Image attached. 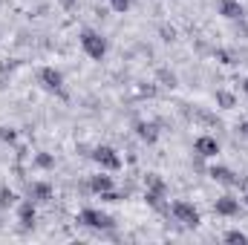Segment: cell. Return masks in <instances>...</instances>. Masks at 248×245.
Instances as JSON below:
<instances>
[{"mask_svg": "<svg viewBox=\"0 0 248 245\" xmlns=\"http://www.w3.org/2000/svg\"><path fill=\"white\" fill-rule=\"evenodd\" d=\"M81 46H84V52H87L90 58H95V61H101L104 52H107V41H104L98 32H93V29L81 32Z\"/></svg>", "mask_w": 248, "mask_h": 245, "instance_id": "obj_1", "label": "cell"}, {"mask_svg": "<svg viewBox=\"0 0 248 245\" xmlns=\"http://www.w3.org/2000/svg\"><path fill=\"white\" fill-rule=\"evenodd\" d=\"M81 225H90V228H113V219L101 211H93V208H84L81 216H78Z\"/></svg>", "mask_w": 248, "mask_h": 245, "instance_id": "obj_2", "label": "cell"}, {"mask_svg": "<svg viewBox=\"0 0 248 245\" xmlns=\"http://www.w3.org/2000/svg\"><path fill=\"white\" fill-rule=\"evenodd\" d=\"M173 216L182 222V225H199V211L190 205V202H173Z\"/></svg>", "mask_w": 248, "mask_h": 245, "instance_id": "obj_3", "label": "cell"}, {"mask_svg": "<svg viewBox=\"0 0 248 245\" xmlns=\"http://www.w3.org/2000/svg\"><path fill=\"white\" fill-rule=\"evenodd\" d=\"M93 159H95L104 170H119V168H122V159L116 156V150H113V147H98V150L93 153Z\"/></svg>", "mask_w": 248, "mask_h": 245, "instance_id": "obj_4", "label": "cell"}, {"mask_svg": "<svg viewBox=\"0 0 248 245\" xmlns=\"http://www.w3.org/2000/svg\"><path fill=\"white\" fill-rule=\"evenodd\" d=\"M38 78H41V84H44L46 90H52V92H61L63 75L58 72V69H52V66H44V69L38 72Z\"/></svg>", "mask_w": 248, "mask_h": 245, "instance_id": "obj_5", "label": "cell"}, {"mask_svg": "<svg viewBox=\"0 0 248 245\" xmlns=\"http://www.w3.org/2000/svg\"><path fill=\"white\" fill-rule=\"evenodd\" d=\"M217 9H219V15L228 17V20H243V15H246V9H243L240 0H219Z\"/></svg>", "mask_w": 248, "mask_h": 245, "instance_id": "obj_6", "label": "cell"}, {"mask_svg": "<svg viewBox=\"0 0 248 245\" xmlns=\"http://www.w3.org/2000/svg\"><path fill=\"white\" fill-rule=\"evenodd\" d=\"M208 173H211V179H214V182H219V184H240V187H246V182H240V176H237L234 170H228V168H222V165L211 168Z\"/></svg>", "mask_w": 248, "mask_h": 245, "instance_id": "obj_7", "label": "cell"}, {"mask_svg": "<svg viewBox=\"0 0 248 245\" xmlns=\"http://www.w3.org/2000/svg\"><path fill=\"white\" fill-rule=\"evenodd\" d=\"M193 150H196L199 156L211 159V156H217V153H219V141H217L214 136H199V138H196V144H193Z\"/></svg>", "mask_w": 248, "mask_h": 245, "instance_id": "obj_8", "label": "cell"}, {"mask_svg": "<svg viewBox=\"0 0 248 245\" xmlns=\"http://www.w3.org/2000/svg\"><path fill=\"white\" fill-rule=\"evenodd\" d=\"M214 211H217L219 216H237V214H240V199H234V196H222V199H217Z\"/></svg>", "mask_w": 248, "mask_h": 245, "instance_id": "obj_9", "label": "cell"}, {"mask_svg": "<svg viewBox=\"0 0 248 245\" xmlns=\"http://www.w3.org/2000/svg\"><path fill=\"white\" fill-rule=\"evenodd\" d=\"M136 133H139V138H141V141H147V144H153V141L159 138V127H156V124H147V122L136 124Z\"/></svg>", "mask_w": 248, "mask_h": 245, "instance_id": "obj_10", "label": "cell"}, {"mask_svg": "<svg viewBox=\"0 0 248 245\" xmlns=\"http://www.w3.org/2000/svg\"><path fill=\"white\" fill-rule=\"evenodd\" d=\"M17 216H20V225H23V228H32V225H35V205H32V199H26V202L17 208Z\"/></svg>", "mask_w": 248, "mask_h": 245, "instance_id": "obj_11", "label": "cell"}, {"mask_svg": "<svg viewBox=\"0 0 248 245\" xmlns=\"http://www.w3.org/2000/svg\"><path fill=\"white\" fill-rule=\"evenodd\" d=\"M49 196H52V187L46 182H35L29 187V199H32V202H46Z\"/></svg>", "mask_w": 248, "mask_h": 245, "instance_id": "obj_12", "label": "cell"}, {"mask_svg": "<svg viewBox=\"0 0 248 245\" xmlns=\"http://www.w3.org/2000/svg\"><path fill=\"white\" fill-rule=\"evenodd\" d=\"M90 187H93L95 193H107V190L113 187V179H110V176H104V173H98V176H93Z\"/></svg>", "mask_w": 248, "mask_h": 245, "instance_id": "obj_13", "label": "cell"}, {"mask_svg": "<svg viewBox=\"0 0 248 245\" xmlns=\"http://www.w3.org/2000/svg\"><path fill=\"white\" fill-rule=\"evenodd\" d=\"M217 104H219L222 110H231V107L237 104V98H234L228 90H219V92H217Z\"/></svg>", "mask_w": 248, "mask_h": 245, "instance_id": "obj_14", "label": "cell"}, {"mask_svg": "<svg viewBox=\"0 0 248 245\" xmlns=\"http://www.w3.org/2000/svg\"><path fill=\"white\" fill-rule=\"evenodd\" d=\"M15 190H9V187H0V208H12L15 205Z\"/></svg>", "mask_w": 248, "mask_h": 245, "instance_id": "obj_15", "label": "cell"}, {"mask_svg": "<svg viewBox=\"0 0 248 245\" xmlns=\"http://www.w3.org/2000/svg\"><path fill=\"white\" fill-rule=\"evenodd\" d=\"M159 81H162L165 87H176V75L168 72V69H159Z\"/></svg>", "mask_w": 248, "mask_h": 245, "instance_id": "obj_16", "label": "cell"}, {"mask_svg": "<svg viewBox=\"0 0 248 245\" xmlns=\"http://www.w3.org/2000/svg\"><path fill=\"white\" fill-rule=\"evenodd\" d=\"M35 162H38V168H46V170H49V168H55V159H52L49 153H41Z\"/></svg>", "mask_w": 248, "mask_h": 245, "instance_id": "obj_17", "label": "cell"}, {"mask_svg": "<svg viewBox=\"0 0 248 245\" xmlns=\"http://www.w3.org/2000/svg\"><path fill=\"white\" fill-rule=\"evenodd\" d=\"M225 240H228V243H248V237L243 234V231H228Z\"/></svg>", "mask_w": 248, "mask_h": 245, "instance_id": "obj_18", "label": "cell"}, {"mask_svg": "<svg viewBox=\"0 0 248 245\" xmlns=\"http://www.w3.org/2000/svg\"><path fill=\"white\" fill-rule=\"evenodd\" d=\"M214 58L219 63H234L231 61V52H225V49H214Z\"/></svg>", "mask_w": 248, "mask_h": 245, "instance_id": "obj_19", "label": "cell"}, {"mask_svg": "<svg viewBox=\"0 0 248 245\" xmlns=\"http://www.w3.org/2000/svg\"><path fill=\"white\" fill-rule=\"evenodd\" d=\"M110 3H113L116 12H127V6H130V0H110Z\"/></svg>", "mask_w": 248, "mask_h": 245, "instance_id": "obj_20", "label": "cell"}, {"mask_svg": "<svg viewBox=\"0 0 248 245\" xmlns=\"http://www.w3.org/2000/svg\"><path fill=\"white\" fill-rule=\"evenodd\" d=\"M0 138H3V141H12V138H15V130H9V127H0Z\"/></svg>", "mask_w": 248, "mask_h": 245, "instance_id": "obj_21", "label": "cell"}, {"mask_svg": "<svg viewBox=\"0 0 248 245\" xmlns=\"http://www.w3.org/2000/svg\"><path fill=\"white\" fill-rule=\"evenodd\" d=\"M162 38H165V41H173V38H176V32H173V29H168V26H165V29H162Z\"/></svg>", "mask_w": 248, "mask_h": 245, "instance_id": "obj_22", "label": "cell"}, {"mask_svg": "<svg viewBox=\"0 0 248 245\" xmlns=\"http://www.w3.org/2000/svg\"><path fill=\"white\" fill-rule=\"evenodd\" d=\"M243 90H246V95H248V78H246V81H243Z\"/></svg>", "mask_w": 248, "mask_h": 245, "instance_id": "obj_23", "label": "cell"}, {"mask_svg": "<svg viewBox=\"0 0 248 245\" xmlns=\"http://www.w3.org/2000/svg\"><path fill=\"white\" fill-rule=\"evenodd\" d=\"M243 202H246V205H248V193H246V199H243Z\"/></svg>", "mask_w": 248, "mask_h": 245, "instance_id": "obj_24", "label": "cell"}]
</instances>
